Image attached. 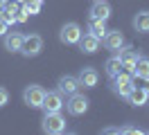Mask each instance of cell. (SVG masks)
<instances>
[{
    "label": "cell",
    "instance_id": "6da1fadb",
    "mask_svg": "<svg viewBox=\"0 0 149 135\" xmlns=\"http://www.w3.org/2000/svg\"><path fill=\"white\" fill-rule=\"evenodd\" d=\"M41 128H43V133H47V135H61L65 131V117L61 115V113H45Z\"/></svg>",
    "mask_w": 149,
    "mask_h": 135
},
{
    "label": "cell",
    "instance_id": "7a4b0ae2",
    "mask_svg": "<svg viewBox=\"0 0 149 135\" xmlns=\"http://www.w3.org/2000/svg\"><path fill=\"white\" fill-rule=\"evenodd\" d=\"M43 50V38L38 34H29V36H23V45H20V54L27 56V59H34L38 56Z\"/></svg>",
    "mask_w": 149,
    "mask_h": 135
},
{
    "label": "cell",
    "instance_id": "3957f363",
    "mask_svg": "<svg viewBox=\"0 0 149 135\" xmlns=\"http://www.w3.org/2000/svg\"><path fill=\"white\" fill-rule=\"evenodd\" d=\"M133 88H136V86H133V74H124V72H120L118 77H113L111 90L118 95V97L127 99V95H129Z\"/></svg>",
    "mask_w": 149,
    "mask_h": 135
},
{
    "label": "cell",
    "instance_id": "277c9868",
    "mask_svg": "<svg viewBox=\"0 0 149 135\" xmlns=\"http://www.w3.org/2000/svg\"><path fill=\"white\" fill-rule=\"evenodd\" d=\"M43 97H45V90L41 86H36V83H32V86H27L23 90V101L29 108H41L43 106Z\"/></svg>",
    "mask_w": 149,
    "mask_h": 135
},
{
    "label": "cell",
    "instance_id": "5b68a950",
    "mask_svg": "<svg viewBox=\"0 0 149 135\" xmlns=\"http://www.w3.org/2000/svg\"><path fill=\"white\" fill-rule=\"evenodd\" d=\"M79 38H81V27L77 23H65L61 27V32H59V41L63 45H77Z\"/></svg>",
    "mask_w": 149,
    "mask_h": 135
},
{
    "label": "cell",
    "instance_id": "8992f818",
    "mask_svg": "<svg viewBox=\"0 0 149 135\" xmlns=\"http://www.w3.org/2000/svg\"><path fill=\"white\" fill-rule=\"evenodd\" d=\"M65 106L63 101V95L59 92V90H52V92H45V97H43V110L45 113H61Z\"/></svg>",
    "mask_w": 149,
    "mask_h": 135
},
{
    "label": "cell",
    "instance_id": "52a82bcc",
    "mask_svg": "<svg viewBox=\"0 0 149 135\" xmlns=\"http://www.w3.org/2000/svg\"><path fill=\"white\" fill-rule=\"evenodd\" d=\"M88 106H91V101H88V97H84V95H79V92H74V95H70V99H68V104H65V108H68V113L74 117L84 115L86 110H88Z\"/></svg>",
    "mask_w": 149,
    "mask_h": 135
},
{
    "label": "cell",
    "instance_id": "ba28073f",
    "mask_svg": "<svg viewBox=\"0 0 149 135\" xmlns=\"http://www.w3.org/2000/svg\"><path fill=\"white\" fill-rule=\"evenodd\" d=\"M102 43H104V47L106 50H111V52H118L122 45H124V36H122V32L120 29H106V34L102 36Z\"/></svg>",
    "mask_w": 149,
    "mask_h": 135
},
{
    "label": "cell",
    "instance_id": "9c48e42d",
    "mask_svg": "<svg viewBox=\"0 0 149 135\" xmlns=\"http://www.w3.org/2000/svg\"><path fill=\"white\" fill-rule=\"evenodd\" d=\"M77 81H79V86H84V88H95L97 86V81H100V72L91 68V65H86L81 68V72L77 74Z\"/></svg>",
    "mask_w": 149,
    "mask_h": 135
},
{
    "label": "cell",
    "instance_id": "30bf717a",
    "mask_svg": "<svg viewBox=\"0 0 149 135\" xmlns=\"http://www.w3.org/2000/svg\"><path fill=\"white\" fill-rule=\"evenodd\" d=\"M118 56H120L122 61V68H127L129 72H133V65H136V59H138V52L133 50V47H129V45H122L120 50H118Z\"/></svg>",
    "mask_w": 149,
    "mask_h": 135
},
{
    "label": "cell",
    "instance_id": "8fae6325",
    "mask_svg": "<svg viewBox=\"0 0 149 135\" xmlns=\"http://www.w3.org/2000/svg\"><path fill=\"white\" fill-rule=\"evenodd\" d=\"M91 18L109 20V18H111V5H109L106 0H95L93 7H91Z\"/></svg>",
    "mask_w": 149,
    "mask_h": 135
},
{
    "label": "cell",
    "instance_id": "7c38bea8",
    "mask_svg": "<svg viewBox=\"0 0 149 135\" xmlns=\"http://www.w3.org/2000/svg\"><path fill=\"white\" fill-rule=\"evenodd\" d=\"M79 50L84 54H95L97 50H100V38L93 34H81V38H79Z\"/></svg>",
    "mask_w": 149,
    "mask_h": 135
},
{
    "label": "cell",
    "instance_id": "4fadbf2b",
    "mask_svg": "<svg viewBox=\"0 0 149 135\" xmlns=\"http://www.w3.org/2000/svg\"><path fill=\"white\" fill-rule=\"evenodd\" d=\"M79 90V81H77V77H72V74H65V77H61L59 79V92L61 95H74Z\"/></svg>",
    "mask_w": 149,
    "mask_h": 135
},
{
    "label": "cell",
    "instance_id": "5bb4252c",
    "mask_svg": "<svg viewBox=\"0 0 149 135\" xmlns=\"http://www.w3.org/2000/svg\"><path fill=\"white\" fill-rule=\"evenodd\" d=\"M2 38H5V50L7 52H20V45H23V34L20 32H7Z\"/></svg>",
    "mask_w": 149,
    "mask_h": 135
},
{
    "label": "cell",
    "instance_id": "9a60e30c",
    "mask_svg": "<svg viewBox=\"0 0 149 135\" xmlns=\"http://www.w3.org/2000/svg\"><path fill=\"white\" fill-rule=\"evenodd\" d=\"M133 77H138V79H149V56H140L136 59V65H133V72H131Z\"/></svg>",
    "mask_w": 149,
    "mask_h": 135
},
{
    "label": "cell",
    "instance_id": "2e32d148",
    "mask_svg": "<svg viewBox=\"0 0 149 135\" xmlns=\"http://www.w3.org/2000/svg\"><path fill=\"white\" fill-rule=\"evenodd\" d=\"M133 29L138 32V34H149V11H138L136 16H133Z\"/></svg>",
    "mask_w": 149,
    "mask_h": 135
},
{
    "label": "cell",
    "instance_id": "e0dca14e",
    "mask_svg": "<svg viewBox=\"0 0 149 135\" xmlns=\"http://www.w3.org/2000/svg\"><path fill=\"white\" fill-rule=\"evenodd\" d=\"M147 92H145V88H133L129 92V95H127V101H129L131 106H145V104H147Z\"/></svg>",
    "mask_w": 149,
    "mask_h": 135
},
{
    "label": "cell",
    "instance_id": "ac0fdd59",
    "mask_svg": "<svg viewBox=\"0 0 149 135\" xmlns=\"http://www.w3.org/2000/svg\"><path fill=\"white\" fill-rule=\"evenodd\" d=\"M88 34L97 36L102 41V36L106 34V20H97V18H88Z\"/></svg>",
    "mask_w": 149,
    "mask_h": 135
},
{
    "label": "cell",
    "instance_id": "d6986e66",
    "mask_svg": "<svg viewBox=\"0 0 149 135\" xmlns=\"http://www.w3.org/2000/svg\"><path fill=\"white\" fill-rule=\"evenodd\" d=\"M104 70H106V74L109 77H118L122 72V61H120V56H111V59H106V63H104Z\"/></svg>",
    "mask_w": 149,
    "mask_h": 135
},
{
    "label": "cell",
    "instance_id": "ffe728a7",
    "mask_svg": "<svg viewBox=\"0 0 149 135\" xmlns=\"http://www.w3.org/2000/svg\"><path fill=\"white\" fill-rule=\"evenodd\" d=\"M23 9L27 11L29 16H36V14H41V9H43V0H25Z\"/></svg>",
    "mask_w": 149,
    "mask_h": 135
},
{
    "label": "cell",
    "instance_id": "44dd1931",
    "mask_svg": "<svg viewBox=\"0 0 149 135\" xmlns=\"http://www.w3.org/2000/svg\"><path fill=\"white\" fill-rule=\"evenodd\" d=\"M7 104H9V90L0 86V108H5Z\"/></svg>",
    "mask_w": 149,
    "mask_h": 135
},
{
    "label": "cell",
    "instance_id": "7402d4cb",
    "mask_svg": "<svg viewBox=\"0 0 149 135\" xmlns=\"http://www.w3.org/2000/svg\"><path fill=\"white\" fill-rule=\"evenodd\" d=\"M29 14L25 11V9H18V16H16V23H27Z\"/></svg>",
    "mask_w": 149,
    "mask_h": 135
},
{
    "label": "cell",
    "instance_id": "603a6c76",
    "mask_svg": "<svg viewBox=\"0 0 149 135\" xmlns=\"http://www.w3.org/2000/svg\"><path fill=\"white\" fill-rule=\"evenodd\" d=\"M7 32H9V25H7V23H5L2 18H0V38H2V36L7 34Z\"/></svg>",
    "mask_w": 149,
    "mask_h": 135
},
{
    "label": "cell",
    "instance_id": "cb8c5ba5",
    "mask_svg": "<svg viewBox=\"0 0 149 135\" xmlns=\"http://www.w3.org/2000/svg\"><path fill=\"white\" fill-rule=\"evenodd\" d=\"M120 133H140V128H136V126H124V128H120Z\"/></svg>",
    "mask_w": 149,
    "mask_h": 135
},
{
    "label": "cell",
    "instance_id": "d4e9b609",
    "mask_svg": "<svg viewBox=\"0 0 149 135\" xmlns=\"http://www.w3.org/2000/svg\"><path fill=\"white\" fill-rule=\"evenodd\" d=\"M5 5H7V0H0V14H2V9H5Z\"/></svg>",
    "mask_w": 149,
    "mask_h": 135
},
{
    "label": "cell",
    "instance_id": "484cf974",
    "mask_svg": "<svg viewBox=\"0 0 149 135\" xmlns=\"http://www.w3.org/2000/svg\"><path fill=\"white\" fill-rule=\"evenodd\" d=\"M145 81H147V86H145V92L149 95V79H145Z\"/></svg>",
    "mask_w": 149,
    "mask_h": 135
}]
</instances>
